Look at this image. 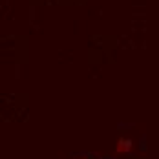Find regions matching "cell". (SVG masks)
Listing matches in <instances>:
<instances>
[{
  "mask_svg": "<svg viewBox=\"0 0 159 159\" xmlns=\"http://www.w3.org/2000/svg\"><path fill=\"white\" fill-rule=\"evenodd\" d=\"M134 148V141L128 137H119L115 143V154H128Z\"/></svg>",
  "mask_w": 159,
  "mask_h": 159,
  "instance_id": "6da1fadb",
  "label": "cell"
},
{
  "mask_svg": "<svg viewBox=\"0 0 159 159\" xmlns=\"http://www.w3.org/2000/svg\"><path fill=\"white\" fill-rule=\"evenodd\" d=\"M75 159H88V157H84V156H79V157H75Z\"/></svg>",
  "mask_w": 159,
  "mask_h": 159,
  "instance_id": "7a4b0ae2",
  "label": "cell"
}]
</instances>
